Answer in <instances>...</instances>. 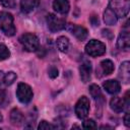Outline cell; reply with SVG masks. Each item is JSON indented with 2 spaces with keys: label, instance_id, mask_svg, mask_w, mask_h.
Instances as JSON below:
<instances>
[{
  "label": "cell",
  "instance_id": "obj_1",
  "mask_svg": "<svg viewBox=\"0 0 130 130\" xmlns=\"http://www.w3.org/2000/svg\"><path fill=\"white\" fill-rule=\"evenodd\" d=\"M109 8L114 12L117 18H123L129 12L130 0H110Z\"/></svg>",
  "mask_w": 130,
  "mask_h": 130
},
{
  "label": "cell",
  "instance_id": "obj_2",
  "mask_svg": "<svg viewBox=\"0 0 130 130\" xmlns=\"http://www.w3.org/2000/svg\"><path fill=\"white\" fill-rule=\"evenodd\" d=\"M0 29L8 37H11L15 34V26L13 23V16L6 12H0Z\"/></svg>",
  "mask_w": 130,
  "mask_h": 130
},
{
  "label": "cell",
  "instance_id": "obj_3",
  "mask_svg": "<svg viewBox=\"0 0 130 130\" xmlns=\"http://www.w3.org/2000/svg\"><path fill=\"white\" fill-rule=\"evenodd\" d=\"M19 42L27 52H35L39 49V39L34 34H23L19 38Z\"/></svg>",
  "mask_w": 130,
  "mask_h": 130
},
{
  "label": "cell",
  "instance_id": "obj_4",
  "mask_svg": "<svg viewBox=\"0 0 130 130\" xmlns=\"http://www.w3.org/2000/svg\"><path fill=\"white\" fill-rule=\"evenodd\" d=\"M85 53L91 57L102 56L106 53V45L96 40H90L85 46Z\"/></svg>",
  "mask_w": 130,
  "mask_h": 130
},
{
  "label": "cell",
  "instance_id": "obj_5",
  "mask_svg": "<svg viewBox=\"0 0 130 130\" xmlns=\"http://www.w3.org/2000/svg\"><path fill=\"white\" fill-rule=\"evenodd\" d=\"M32 95H34V93H32L31 87L28 84L23 83V82L18 83L17 89H16V96L20 103H22V104L29 103L32 99Z\"/></svg>",
  "mask_w": 130,
  "mask_h": 130
},
{
  "label": "cell",
  "instance_id": "obj_6",
  "mask_svg": "<svg viewBox=\"0 0 130 130\" xmlns=\"http://www.w3.org/2000/svg\"><path fill=\"white\" fill-rule=\"evenodd\" d=\"M89 112V101L86 96H81L75 105V114L79 119H85Z\"/></svg>",
  "mask_w": 130,
  "mask_h": 130
},
{
  "label": "cell",
  "instance_id": "obj_7",
  "mask_svg": "<svg viewBox=\"0 0 130 130\" xmlns=\"http://www.w3.org/2000/svg\"><path fill=\"white\" fill-rule=\"evenodd\" d=\"M47 24L51 31H58L66 26L65 19L57 17L55 14H49L47 16Z\"/></svg>",
  "mask_w": 130,
  "mask_h": 130
},
{
  "label": "cell",
  "instance_id": "obj_8",
  "mask_svg": "<svg viewBox=\"0 0 130 130\" xmlns=\"http://www.w3.org/2000/svg\"><path fill=\"white\" fill-rule=\"evenodd\" d=\"M127 24L128 22H126V25H125L126 29H123L121 31L117 41V47L119 48V50H123V51H128L130 48V36H129V29Z\"/></svg>",
  "mask_w": 130,
  "mask_h": 130
},
{
  "label": "cell",
  "instance_id": "obj_9",
  "mask_svg": "<svg viewBox=\"0 0 130 130\" xmlns=\"http://www.w3.org/2000/svg\"><path fill=\"white\" fill-rule=\"evenodd\" d=\"M77 40L79 41H84L86 38H87V29L81 25H76V24H72V23H69L66 27Z\"/></svg>",
  "mask_w": 130,
  "mask_h": 130
},
{
  "label": "cell",
  "instance_id": "obj_10",
  "mask_svg": "<svg viewBox=\"0 0 130 130\" xmlns=\"http://www.w3.org/2000/svg\"><path fill=\"white\" fill-rule=\"evenodd\" d=\"M79 72H80V78L83 82H87L90 79V73H91V63L87 60L83 61L80 64L79 67Z\"/></svg>",
  "mask_w": 130,
  "mask_h": 130
},
{
  "label": "cell",
  "instance_id": "obj_11",
  "mask_svg": "<svg viewBox=\"0 0 130 130\" xmlns=\"http://www.w3.org/2000/svg\"><path fill=\"white\" fill-rule=\"evenodd\" d=\"M103 86L104 88L111 94H116L120 91L121 89V85L119 83V81L117 80H114V79H109L107 81H105L103 83Z\"/></svg>",
  "mask_w": 130,
  "mask_h": 130
},
{
  "label": "cell",
  "instance_id": "obj_12",
  "mask_svg": "<svg viewBox=\"0 0 130 130\" xmlns=\"http://www.w3.org/2000/svg\"><path fill=\"white\" fill-rule=\"evenodd\" d=\"M53 8L60 14H66L69 11L70 4L68 0H54Z\"/></svg>",
  "mask_w": 130,
  "mask_h": 130
},
{
  "label": "cell",
  "instance_id": "obj_13",
  "mask_svg": "<svg viewBox=\"0 0 130 130\" xmlns=\"http://www.w3.org/2000/svg\"><path fill=\"white\" fill-rule=\"evenodd\" d=\"M119 77L124 83H128L130 80V64L128 61H125L121 64L119 69Z\"/></svg>",
  "mask_w": 130,
  "mask_h": 130
},
{
  "label": "cell",
  "instance_id": "obj_14",
  "mask_svg": "<svg viewBox=\"0 0 130 130\" xmlns=\"http://www.w3.org/2000/svg\"><path fill=\"white\" fill-rule=\"evenodd\" d=\"M40 3V0H21L20 1V8L21 11L24 13L31 12Z\"/></svg>",
  "mask_w": 130,
  "mask_h": 130
},
{
  "label": "cell",
  "instance_id": "obj_15",
  "mask_svg": "<svg viewBox=\"0 0 130 130\" xmlns=\"http://www.w3.org/2000/svg\"><path fill=\"white\" fill-rule=\"evenodd\" d=\"M110 106H111V109H112L114 112H116V113H121V112L124 110L126 104H125L124 99H121V98H119V96H115V98H113V99L111 100Z\"/></svg>",
  "mask_w": 130,
  "mask_h": 130
},
{
  "label": "cell",
  "instance_id": "obj_16",
  "mask_svg": "<svg viewBox=\"0 0 130 130\" xmlns=\"http://www.w3.org/2000/svg\"><path fill=\"white\" fill-rule=\"evenodd\" d=\"M89 93L93 98V100L98 103H103L104 102V96L102 93V90L96 84H91L89 86Z\"/></svg>",
  "mask_w": 130,
  "mask_h": 130
},
{
  "label": "cell",
  "instance_id": "obj_17",
  "mask_svg": "<svg viewBox=\"0 0 130 130\" xmlns=\"http://www.w3.org/2000/svg\"><path fill=\"white\" fill-rule=\"evenodd\" d=\"M10 121L13 125H20L23 122V115L18 109H13L10 112Z\"/></svg>",
  "mask_w": 130,
  "mask_h": 130
},
{
  "label": "cell",
  "instance_id": "obj_18",
  "mask_svg": "<svg viewBox=\"0 0 130 130\" xmlns=\"http://www.w3.org/2000/svg\"><path fill=\"white\" fill-rule=\"evenodd\" d=\"M104 20H105V22H106L107 24L115 25V24L117 23L118 18H117V16L114 14V12L108 7V8L105 10V12H104Z\"/></svg>",
  "mask_w": 130,
  "mask_h": 130
},
{
  "label": "cell",
  "instance_id": "obj_19",
  "mask_svg": "<svg viewBox=\"0 0 130 130\" xmlns=\"http://www.w3.org/2000/svg\"><path fill=\"white\" fill-rule=\"evenodd\" d=\"M100 65H101V69H102V71H103V73L105 75H110L114 71V69H115L114 63L111 60H109V59L103 60Z\"/></svg>",
  "mask_w": 130,
  "mask_h": 130
},
{
  "label": "cell",
  "instance_id": "obj_20",
  "mask_svg": "<svg viewBox=\"0 0 130 130\" xmlns=\"http://www.w3.org/2000/svg\"><path fill=\"white\" fill-rule=\"evenodd\" d=\"M56 45H57V48L61 52L65 53L69 49V40L66 37H63V36L62 37H59L57 39V41H56Z\"/></svg>",
  "mask_w": 130,
  "mask_h": 130
},
{
  "label": "cell",
  "instance_id": "obj_21",
  "mask_svg": "<svg viewBox=\"0 0 130 130\" xmlns=\"http://www.w3.org/2000/svg\"><path fill=\"white\" fill-rule=\"evenodd\" d=\"M16 73H14L13 71H9L7 72L6 74H4V78H3V82L6 84V85H10L12 84L15 80H16Z\"/></svg>",
  "mask_w": 130,
  "mask_h": 130
},
{
  "label": "cell",
  "instance_id": "obj_22",
  "mask_svg": "<svg viewBox=\"0 0 130 130\" xmlns=\"http://www.w3.org/2000/svg\"><path fill=\"white\" fill-rule=\"evenodd\" d=\"M10 57V51L4 44H0V61H3Z\"/></svg>",
  "mask_w": 130,
  "mask_h": 130
},
{
  "label": "cell",
  "instance_id": "obj_23",
  "mask_svg": "<svg viewBox=\"0 0 130 130\" xmlns=\"http://www.w3.org/2000/svg\"><path fill=\"white\" fill-rule=\"evenodd\" d=\"M55 128H56V126H54V125L48 123V122L45 121V120L41 121V123H40L39 126H38V129H40V130H49V129H55Z\"/></svg>",
  "mask_w": 130,
  "mask_h": 130
},
{
  "label": "cell",
  "instance_id": "obj_24",
  "mask_svg": "<svg viewBox=\"0 0 130 130\" xmlns=\"http://www.w3.org/2000/svg\"><path fill=\"white\" fill-rule=\"evenodd\" d=\"M82 127H83L84 129H93V128L96 127V125H95V122H94L93 120L89 119V120H85V121L83 122Z\"/></svg>",
  "mask_w": 130,
  "mask_h": 130
},
{
  "label": "cell",
  "instance_id": "obj_25",
  "mask_svg": "<svg viewBox=\"0 0 130 130\" xmlns=\"http://www.w3.org/2000/svg\"><path fill=\"white\" fill-rule=\"evenodd\" d=\"M7 103V93L5 89H0V106L4 107Z\"/></svg>",
  "mask_w": 130,
  "mask_h": 130
},
{
  "label": "cell",
  "instance_id": "obj_26",
  "mask_svg": "<svg viewBox=\"0 0 130 130\" xmlns=\"http://www.w3.org/2000/svg\"><path fill=\"white\" fill-rule=\"evenodd\" d=\"M0 3L7 8H14L15 7V0H0Z\"/></svg>",
  "mask_w": 130,
  "mask_h": 130
},
{
  "label": "cell",
  "instance_id": "obj_27",
  "mask_svg": "<svg viewBox=\"0 0 130 130\" xmlns=\"http://www.w3.org/2000/svg\"><path fill=\"white\" fill-rule=\"evenodd\" d=\"M48 73H49V76H50L51 78H56V77L58 76V69H57L56 67H51V68L49 69Z\"/></svg>",
  "mask_w": 130,
  "mask_h": 130
},
{
  "label": "cell",
  "instance_id": "obj_28",
  "mask_svg": "<svg viewBox=\"0 0 130 130\" xmlns=\"http://www.w3.org/2000/svg\"><path fill=\"white\" fill-rule=\"evenodd\" d=\"M102 32H103V36L104 37H106V38H109V39H112V31L111 30H109V29H103L102 30Z\"/></svg>",
  "mask_w": 130,
  "mask_h": 130
},
{
  "label": "cell",
  "instance_id": "obj_29",
  "mask_svg": "<svg viewBox=\"0 0 130 130\" xmlns=\"http://www.w3.org/2000/svg\"><path fill=\"white\" fill-rule=\"evenodd\" d=\"M129 113L127 112L126 114H125V116H124V124L127 126V127H129L130 126V121H129Z\"/></svg>",
  "mask_w": 130,
  "mask_h": 130
},
{
  "label": "cell",
  "instance_id": "obj_30",
  "mask_svg": "<svg viewBox=\"0 0 130 130\" xmlns=\"http://www.w3.org/2000/svg\"><path fill=\"white\" fill-rule=\"evenodd\" d=\"M3 78H4V73L3 71H0V84L3 82Z\"/></svg>",
  "mask_w": 130,
  "mask_h": 130
},
{
  "label": "cell",
  "instance_id": "obj_31",
  "mask_svg": "<svg viewBox=\"0 0 130 130\" xmlns=\"http://www.w3.org/2000/svg\"><path fill=\"white\" fill-rule=\"evenodd\" d=\"M2 120H3V117H2V115L0 114V122H2Z\"/></svg>",
  "mask_w": 130,
  "mask_h": 130
}]
</instances>
